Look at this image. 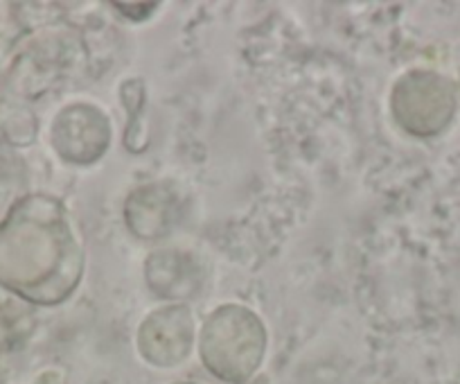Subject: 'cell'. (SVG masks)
<instances>
[{"mask_svg": "<svg viewBox=\"0 0 460 384\" xmlns=\"http://www.w3.org/2000/svg\"><path fill=\"white\" fill-rule=\"evenodd\" d=\"M86 269V246L64 201L28 192L0 222V287L30 306H59Z\"/></svg>", "mask_w": 460, "mask_h": 384, "instance_id": "obj_1", "label": "cell"}, {"mask_svg": "<svg viewBox=\"0 0 460 384\" xmlns=\"http://www.w3.org/2000/svg\"><path fill=\"white\" fill-rule=\"evenodd\" d=\"M267 346V326L240 303L217 308L199 333L203 366L226 384H249L262 366Z\"/></svg>", "mask_w": 460, "mask_h": 384, "instance_id": "obj_2", "label": "cell"}, {"mask_svg": "<svg viewBox=\"0 0 460 384\" xmlns=\"http://www.w3.org/2000/svg\"><path fill=\"white\" fill-rule=\"evenodd\" d=\"M458 95L449 77L433 70H409L391 91V113L397 125L418 138H433L449 127Z\"/></svg>", "mask_w": 460, "mask_h": 384, "instance_id": "obj_3", "label": "cell"}, {"mask_svg": "<svg viewBox=\"0 0 460 384\" xmlns=\"http://www.w3.org/2000/svg\"><path fill=\"white\" fill-rule=\"evenodd\" d=\"M111 121L100 107L73 103L61 109L50 127V145L57 156L73 165L100 161L111 145Z\"/></svg>", "mask_w": 460, "mask_h": 384, "instance_id": "obj_4", "label": "cell"}, {"mask_svg": "<svg viewBox=\"0 0 460 384\" xmlns=\"http://www.w3.org/2000/svg\"><path fill=\"white\" fill-rule=\"evenodd\" d=\"M197 324L192 310L183 303H170L149 312L138 326V353L156 369H174L183 364L194 348Z\"/></svg>", "mask_w": 460, "mask_h": 384, "instance_id": "obj_5", "label": "cell"}, {"mask_svg": "<svg viewBox=\"0 0 460 384\" xmlns=\"http://www.w3.org/2000/svg\"><path fill=\"white\" fill-rule=\"evenodd\" d=\"M183 204L179 190L167 183H147L136 188L125 204L127 227L143 240H156L167 236L179 224Z\"/></svg>", "mask_w": 460, "mask_h": 384, "instance_id": "obj_6", "label": "cell"}, {"mask_svg": "<svg viewBox=\"0 0 460 384\" xmlns=\"http://www.w3.org/2000/svg\"><path fill=\"white\" fill-rule=\"evenodd\" d=\"M145 278L156 297L172 303L192 299L201 285L197 263L181 251H154L147 258Z\"/></svg>", "mask_w": 460, "mask_h": 384, "instance_id": "obj_7", "label": "cell"}, {"mask_svg": "<svg viewBox=\"0 0 460 384\" xmlns=\"http://www.w3.org/2000/svg\"><path fill=\"white\" fill-rule=\"evenodd\" d=\"M37 118L23 103L14 100L10 93H0V145L5 147H25L34 143Z\"/></svg>", "mask_w": 460, "mask_h": 384, "instance_id": "obj_8", "label": "cell"}, {"mask_svg": "<svg viewBox=\"0 0 460 384\" xmlns=\"http://www.w3.org/2000/svg\"><path fill=\"white\" fill-rule=\"evenodd\" d=\"M28 25L23 12L14 3H0V59H5L21 41H23Z\"/></svg>", "mask_w": 460, "mask_h": 384, "instance_id": "obj_9", "label": "cell"}, {"mask_svg": "<svg viewBox=\"0 0 460 384\" xmlns=\"http://www.w3.org/2000/svg\"><path fill=\"white\" fill-rule=\"evenodd\" d=\"M19 170L21 163L16 161L12 147L0 145V222L7 218L12 206L19 201L14 197H10L12 190L16 192V185H19Z\"/></svg>", "mask_w": 460, "mask_h": 384, "instance_id": "obj_10", "label": "cell"}, {"mask_svg": "<svg viewBox=\"0 0 460 384\" xmlns=\"http://www.w3.org/2000/svg\"><path fill=\"white\" fill-rule=\"evenodd\" d=\"M120 100L122 107L127 109L129 116V125H127V147H131L136 138V125H138V116L145 112V82L143 79H127L120 86Z\"/></svg>", "mask_w": 460, "mask_h": 384, "instance_id": "obj_11", "label": "cell"}, {"mask_svg": "<svg viewBox=\"0 0 460 384\" xmlns=\"http://www.w3.org/2000/svg\"><path fill=\"white\" fill-rule=\"evenodd\" d=\"M30 384H66V378L61 371L48 369V371H43V373H39Z\"/></svg>", "mask_w": 460, "mask_h": 384, "instance_id": "obj_12", "label": "cell"}, {"mask_svg": "<svg viewBox=\"0 0 460 384\" xmlns=\"http://www.w3.org/2000/svg\"><path fill=\"white\" fill-rule=\"evenodd\" d=\"M174 384H199V382H174Z\"/></svg>", "mask_w": 460, "mask_h": 384, "instance_id": "obj_13", "label": "cell"}]
</instances>
